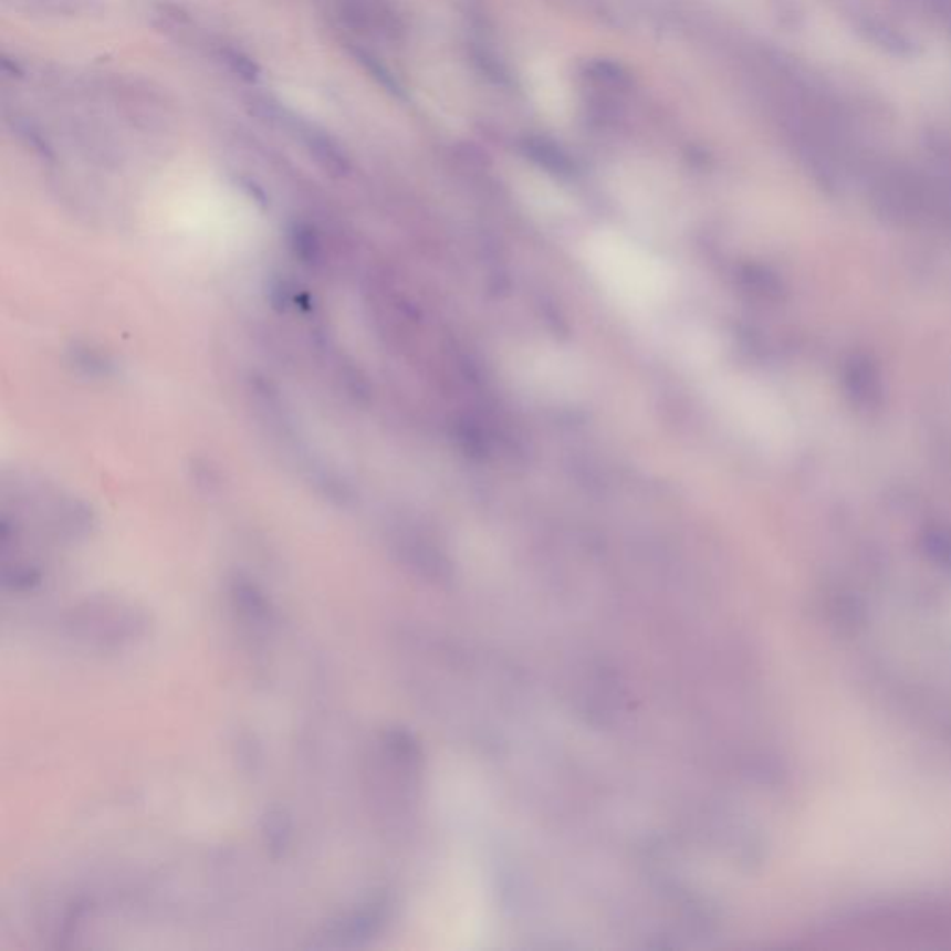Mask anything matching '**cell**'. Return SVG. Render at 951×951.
<instances>
[{
    "label": "cell",
    "instance_id": "6da1fadb",
    "mask_svg": "<svg viewBox=\"0 0 951 951\" xmlns=\"http://www.w3.org/2000/svg\"><path fill=\"white\" fill-rule=\"evenodd\" d=\"M586 261L603 291L623 307L652 309L671 291V272L633 238L600 232L586 244Z\"/></svg>",
    "mask_w": 951,
    "mask_h": 951
},
{
    "label": "cell",
    "instance_id": "7a4b0ae2",
    "mask_svg": "<svg viewBox=\"0 0 951 951\" xmlns=\"http://www.w3.org/2000/svg\"><path fill=\"white\" fill-rule=\"evenodd\" d=\"M511 370L516 384L548 400H573L586 385L582 360L556 346L524 349L516 354Z\"/></svg>",
    "mask_w": 951,
    "mask_h": 951
},
{
    "label": "cell",
    "instance_id": "3957f363",
    "mask_svg": "<svg viewBox=\"0 0 951 951\" xmlns=\"http://www.w3.org/2000/svg\"><path fill=\"white\" fill-rule=\"evenodd\" d=\"M720 407L748 436L764 442L781 441L783 415L767 393L740 379H727L713 389Z\"/></svg>",
    "mask_w": 951,
    "mask_h": 951
},
{
    "label": "cell",
    "instance_id": "277c9868",
    "mask_svg": "<svg viewBox=\"0 0 951 951\" xmlns=\"http://www.w3.org/2000/svg\"><path fill=\"white\" fill-rule=\"evenodd\" d=\"M390 912L393 901L389 896L377 893L355 907L354 911L331 920L316 934L311 948H359L384 931L385 923L390 920Z\"/></svg>",
    "mask_w": 951,
    "mask_h": 951
},
{
    "label": "cell",
    "instance_id": "5b68a950",
    "mask_svg": "<svg viewBox=\"0 0 951 951\" xmlns=\"http://www.w3.org/2000/svg\"><path fill=\"white\" fill-rule=\"evenodd\" d=\"M76 625V630L81 628L90 636H95L93 641L100 644H117L125 641L127 638H133L134 634L138 633L139 625L133 608H122V606H92L87 604L86 608L79 612V621H73Z\"/></svg>",
    "mask_w": 951,
    "mask_h": 951
},
{
    "label": "cell",
    "instance_id": "8992f818",
    "mask_svg": "<svg viewBox=\"0 0 951 951\" xmlns=\"http://www.w3.org/2000/svg\"><path fill=\"white\" fill-rule=\"evenodd\" d=\"M232 609L238 619L255 634L270 633L275 625V609L267 595L245 581H234L231 586Z\"/></svg>",
    "mask_w": 951,
    "mask_h": 951
},
{
    "label": "cell",
    "instance_id": "52a82bcc",
    "mask_svg": "<svg viewBox=\"0 0 951 951\" xmlns=\"http://www.w3.org/2000/svg\"><path fill=\"white\" fill-rule=\"evenodd\" d=\"M261 836L270 859L281 860L289 855L294 840V825L284 806H268L261 818Z\"/></svg>",
    "mask_w": 951,
    "mask_h": 951
},
{
    "label": "cell",
    "instance_id": "ba28073f",
    "mask_svg": "<svg viewBox=\"0 0 951 951\" xmlns=\"http://www.w3.org/2000/svg\"><path fill=\"white\" fill-rule=\"evenodd\" d=\"M307 146L316 160H320L327 168L335 169V171H344L348 168V160L333 139L325 138L322 134L311 133L307 136Z\"/></svg>",
    "mask_w": 951,
    "mask_h": 951
},
{
    "label": "cell",
    "instance_id": "9c48e42d",
    "mask_svg": "<svg viewBox=\"0 0 951 951\" xmlns=\"http://www.w3.org/2000/svg\"><path fill=\"white\" fill-rule=\"evenodd\" d=\"M221 56H223V62L229 65V70H231L234 75L240 76L242 81L253 82L259 79V75H261L259 65H257L248 54L242 53V51L226 49V51L221 53Z\"/></svg>",
    "mask_w": 951,
    "mask_h": 951
},
{
    "label": "cell",
    "instance_id": "30bf717a",
    "mask_svg": "<svg viewBox=\"0 0 951 951\" xmlns=\"http://www.w3.org/2000/svg\"><path fill=\"white\" fill-rule=\"evenodd\" d=\"M357 59H359L360 64L366 65V70L370 71L372 75L376 76L377 81L382 82L387 90L398 92V84H396L395 79L376 59H372L370 54L366 53H357Z\"/></svg>",
    "mask_w": 951,
    "mask_h": 951
}]
</instances>
